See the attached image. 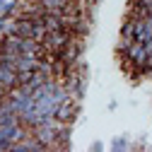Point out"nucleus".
I'll use <instances>...</instances> for the list:
<instances>
[{
	"label": "nucleus",
	"instance_id": "obj_1",
	"mask_svg": "<svg viewBox=\"0 0 152 152\" xmlns=\"http://www.w3.org/2000/svg\"><path fill=\"white\" fill-rule=\"evenodd\" d=\"M72 39H75V34L70 29H53V31H46L41 44H44V48H46L48 56H56L61 48H65Z\"/></svg>",
	"mask_w": 152,
	"mask_h": 152
},
{
	"label": "nucleus",
	"instance_id": "obj_2",
	"mask_svg": "<svg viewBox=\"0 0 152 152\" xmlns=\"http://www.w3.org/2000/svg\"><path fill=\"white\" fill-rule=\"evenodd\" d=\"M77 116H80V102L75 99V97H70L68 102L58 104V106H56V113H53V118H56V121H61V123H70V126L77 121Z\"/></svg>",
	"mask_w": 152,
	"mask_h": 152
},
{
	"label": "nucleus",
	"instance_id": "obj_3",
	"mask_svg": "<svg viewBox=\"0 0 152 152\" xmlns=\"http://www.w3.org/2000/svg\"><path fill=\"white\" fill-rule=\"evenodd\" d=\"M0 85H5L7 89H15L17 85H20V72H17L15 68H10V65L0 63Z\"/></svg>",
	"mask_w": 152,
	"mask_h": 152
},
{
	"label": "nucleus",
	"instance_id": "obj_4",
	"mask_svg": "<svg viewBox=\"0 0 152 152\" xmlns=\"http://www.w3.org/2000/svg\"><path fill=\"white\" fill-rule=\"evenodd\" d=\"M113 152H126V150H130V140L126 138V135H116L111 140V145H109Z\"/></svg>",
	"mask_w": 152,
	"mask_h": 152
},
{
	"label": "nucleus",
	"instance_id": "obj_5",
	"mask_svg": "<svg viewBox=\"0 0 152 152\" xmlns=\"http://www.w3.org/2000/svg\"><path fill=\"white\" fill-rule=\"evenodd\" d=\"M89 150H92V152H102V150H104V142H102V140H94V142L89 145Z\"/></svg>",
	"mask_w": 152,
	"mask_h": 152
},
{
	"label": "nucleus",
	"instance_id": "obj_6",
	"mask_svg": "<svg viewBox=\"0 0 152 152\" xmlns=\"http://www.w3.org/2000/svg\"><path fill=\"white\" fill-rule=\"evenodd\" d=\"M7 94H10V89L5 85H0V99H7Z\"/></svg>",
	"mask_w": 152,
	"mask_h": 152
},
{
	"label": "nucleus",
	"instance_id": "obj_7",
	"mask_svg": "<svg viewBox=\"0 0 152 152\" xmlns=\"http://www.w3.org/2000/svg\"><path fill=\"white\" fill-rule=\"evenodd\" d=\"M5 22H7V20H5V17H0V34H3V31H5Z\"/></svg>",
	"mask_w": 152,
	"mask_h": 152
},
{
	"label": "nucleus",
	"instance_id": "obj_8",
	"mask_svg": "<svg viewBox=\"0 0 152 152\" xmlns=\"http://www.w3.org/2000/svg\"><path fill=\"white\" fill-rule=\"evenodd\" d=\"M145 20H147V24L152 27V15H147V17H145Z\"/></svg>",
	"mask_w": 152,
	"mask_h": 152
},
{
	"label": "nucleus",
	"instance_id": "obj_9",
	"mask_svg": "<svg viewBox=\"0 0 152 152\" xmlns=\"http://www.w3.org/2000/svg\"><path fill=\"white\" fill-rule=\"evenodd\" d=\"M3 3H7V0H0V5H3Z\"/></svg>",
	"mask_w": 152,
	"mask_h": 152
}]
</instances>
